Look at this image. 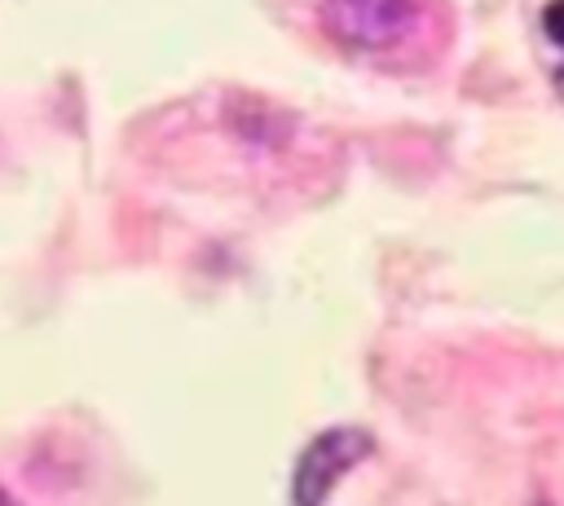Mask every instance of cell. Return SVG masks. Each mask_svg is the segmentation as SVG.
Here are the masks:
<instances>
[{
	"instance_id": "277c9868",
	"label": "cell",
	"mask_w": 564,
	"mask_h": 506,
	"mask_svg": "<svg viewBox=\"0 0 564 506\" xmlns=\"http://www.w3.org/2000/svg\"><path fill=\"white\" fill-rule=\"evenodd\" d=\"M0 506H13V502H9V493H4V488H0Z\"/></svg>"
},
{
	"instance_id": "6da1fadb",
	"label": "cell",
	"mask_w": 564,
	"mask_h": 506,
	"mask_svg": "<svg viewBox=\"0 0 564 506\" xmlns=\"http://www.w3.org/2000/svg\"><path fill=\"white\" fill-rule=\"evenodd\" d=\"M370 449H375V440L361 427H330V431L313 436L291 471V506H326L339 475L348 466H357L361 458H370Z\"/></svg>"
},
{
	"instance_id": "3957f363",
	"label": "cell",
	"mask_w": 564,
	"mask_h": 506,
	"mask_svg": "<svg viewBox=\"0 0 564 506\" xmlns=\"http://www.w3.org/2000/svg\"><path fill=\"white\" fill-rule=\"evenodd\" d=\"M542 31H546V40H555L564 48V0H551L542 9Z\"/></svg>"
},
{
	"instance_id": "7a4b0ae2",
	"label": "cell",
	"mask_w": 564,
	"mask_h": 506,
	"mask_svg": "<svg viewBox=\"0 0 564 506\" xmlns=\"http://www.w3.org/2000/svg\"><path fill=\"white\" fill-rule=\"evenodd\" d=\"M419 18V0H322L326 31L361 53L392 48Z\"/></svg>"
}]
</instances>
